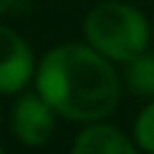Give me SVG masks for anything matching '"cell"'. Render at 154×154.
<instances>
[{"label":"cell","mask_w":154,"mask_h":154,"mask_svg":"<svg viewBox=\"0 0 154 154\" xmlns=\"http://www.w3.org/2000/svg\"><path fill=\"white\" fill-rule=\"evenodd\" d=\"M32 87L60 119L73 125L108 119L125 92L114 62L87 41L51 46L35 65Z\"/></svg>","instance_id":"obj_1"},{"label":"cell","mask_w":154,"mask_h":154,"mask_svg":"<svg viewBox=\"0 0 154 154\" xmlns=\"http://www.w3.org/2000/svg\"><path fill=\"white\" fill-rule=\"evenodd\" d=\"M84 41L108 57L114 65L133 60L135 54L152 49V22L130 5V0H103L84 14L81 22Z\"/></svg>","instance_id":"obj_2"},{"label":"cell","mask_w":154,"mask_h":154,"mask_svg":"<svg viewBox=\"0 0 154 154\" xmlns=\"http://www.w3.org/2000/svg\"><path fill=\"white\" fill-rule=\"evenodd\" d=\"M57 111L38 95V92H19L8 108V130L14 141L27 149H41L54 141L57 135Z\"/></svg>","instance_id":"obj_3"},{"label":"cell","mask_w":154,"mask_h":154,"mask_svg":"<svg viewBox=\"0 0 154 154\" xmlns=\"http://www.w3.org/2000/svg\"><path fill=\"white\" fill-rule=\"evenodd\" d=\"M35 51L30 41L8 27L0 24V97H16L24 92L35 79Z\"/></svg>","instance_id":"obj_4"},{"label":"cell","mask_w":154,"mask_h":154,"mask_svg":"<svg viewBox=\"0 0 154 154\" xmlns=\"http://www.w3.org/2000/svg\"><path fill=\"white\" fill-rule=\"evenodd\" d=\"M138 149L133 135H127L122 127L111 125L108 119L87 122L76 133L70 152L73 154H133Z\"/></svg>","instance_id":"obj_5"},{"label":"cell","mask_w":154,"mask_h":154,"mask_svg":"<svg viewBox=\"0 0 154 154\" xmlns=\"http://www.w3.org/2000/svg\"><path fill=\"white\" fill-rule=\"evenodd\" d=\"M119 79H122V89L130 97L152 100L154 97V51L146 49V51L135 54L133 60L122 62Z\"/></svg>","instance_id":"obj_6"},{"label":"cell","mask_w":154,"mask_h":154,"mask_svg":"<svg viewBox=\"0 0 154 154\" xmlns=\"http://www.w3.org/2000/svg\"><path fill=\"white\" fill-rule=\"evenodd\" d=\"M133 141L141 152L154 154V97L146 100V106L138 111L133 122Z\"/></svg>","instance_id":"obj_7"},{"label":"cell","mask_w":154,"mask_h":154,"mask_svg":"<svg viewBox=\"0 0 154 154\" xmlns=\"http://www.w3.org/2000/svg\"><path fill=\"white\" fill-rule=\"evenodd\" d=\"M14 3H16V0H0V16H5V14L14 8Z\"/></svg>","instance_id":"obj_8"},{"label":"cell","mask_w":154,"mask_h":154,"mask_svg":"<svg viewBox=\"0 0 154 154\" xmlns=\"http://www.w3.org/2000/svg\"><path fill=\"white\" fill-rule=\"evenodd\" d=\"M152 38H154V19H152Z\"/></svg>","instance_id":"obj_9"},{"label":"cell","mask_w":154,"mask_h":154,"mask_svg":"<svg viewBox=\"0 0 154 154\" xmlns=\"http://www.w3.org/2000/svg\"><path fill=\"white\" fill-rule=\"evenodd\" d=\"M0 125H3V108H0Z\"/></svg>","instance_id":"obj_10"},{"label":"cell","mask_w":154,"mask_h":154,"mask_svg":"<svg viewBox=\"0 0 154 154\" xmlns=\"http://www.w3.org/2000/svg\"><path fill=\"white\" fill-rule=\"evenodd\" d=\"M0 154H3V146H0Z\"/></svg>","instance_id":"obj_11"}]
</instances>
